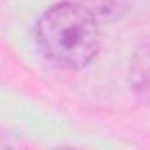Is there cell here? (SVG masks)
<instances>
[{"mask_svg": "<svg viewBox=\"0 0 150 150\" xmlns=\"http://www.w3.org/2000/svg\"><path fill=\"white\" fill-rule=\"evenodd\" d=\"M35 38L42 54L63 70L86 68L100 51V25L80 5L58 2L37 21Z\"/></svg>", "mask_w": 150, "mask_h": 150, "instance_id": "6da1fadb", "label": "cell"}, {"mask_svg": "<svg viewBox=\"0 0 150 150\" xmlns=\"http://www.w3.org/2000/svg\"><path fill=\"white\" fill-rule=\"evenodd\" d=\"M129 84L134 96L150 107V38L145 40L133 54L129 63Z\"/></svg>", "mask_w": 150, "mask_h": 150, "instance_id": "7a4b0ae2", "label": "cell"}, {"mask_svg": "<svg viewBox=\"0 0 150 150\" xmlns=\"http://www.w3.org/2000/svg\"><path fill=\"white\" fill-rule=\"evenodd\" d=\"M86 9L98 23H112L120 19L134 0H68Z\"/></svg>", "mask_w": 150, "mask_h": 150, "instance_id": "3957f363", "label": "cell"}, {"mask_svg": "<svg viewBox=\"0 0 150 150\" xmlns=\"http://www.w3.org/2000/svg\"><path fill=\"white\" fill-rule=\"evenodd\" d=\"M56 150H79V149H56Z\"/></svg>", "mask_w": 150, "mask_h": 150, "instance_id": "277c9868", "label": "cell"}]
</instances>
